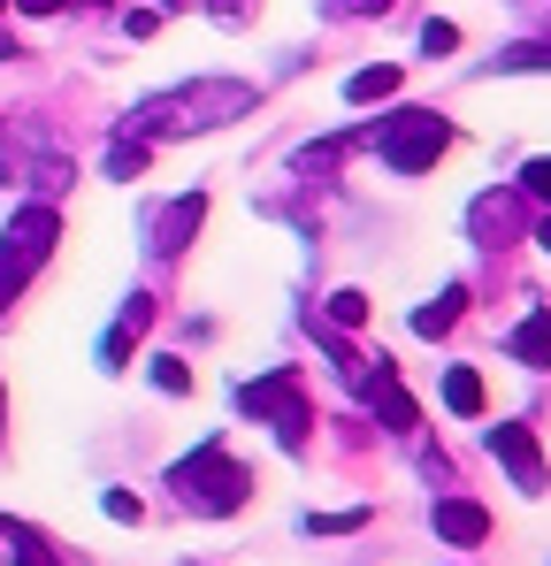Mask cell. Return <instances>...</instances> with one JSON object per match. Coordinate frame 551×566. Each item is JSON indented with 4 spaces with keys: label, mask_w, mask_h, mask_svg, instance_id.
Masks as SVG:
<instances>
[{
    "label": "cell",
    "mask_w": 551,
    "mask_h": 566,
    "mask_svg": "<svg viewBox=\"0 0 551 566\" xmlns=\"http://www.w3.org/2000/svg\"><path fill=\"white\" fill-rule=\"evenodd\" d=\"M169 8H191V0H162V15H169Z\"/></svg>",
    "instance_id": "cell-29"
},
{
    "label": "cell",
    "mask_w": 551,
    "mask_h": 566,
    "mask_svg": "<svg viewBox=\"0 0 551 566\" xmlns=\"http://www.w3.org/2000/svg\"><path fill=\"white\" fill-rule=\"evenodd\" d=\"M429 521H437V536H445V544H482V536H490V513H482L475 497H437V513H429Z\"/></svg>",
    "instance_id": "cell-10"
},
{
    "label": "cell",
    "mask_w": 551,
    "mask_h": 566,
    "mask_svg": "<svg viewBox=\"0 0 551 566\" xmlns=\"http://www.w3.org/2000/svg\"><path fill=\"white\" fill-rule=\"evenodd\" d=\"M238 115H253V85H238V77H199V85H177V93H154L131 107V138H191V130H222V123H238Z\"/></svg>",
    "instance_id": "cell-1"
},
{
    "label": "cell",
    "mask_w": 551,
    "mask_h": 566,
    "mask_svg": "<svg viewBox=\"0 0 551 566\" xmlns=\"http://www.w3.org/2000/svg\"><path fill=\"white\" fill-rule=\"evenodd\" d=\"M0 8H8V0H0Z\"/></svg>",
    "instance_id": "cell-30"
},
{
    "label": "cell",
    "mask_w": 551,
    "mask_h": 566,
    "mask_svg": "<svg viewBox=\"0 0 551 566\" xmlns=\"http://www.w3.org/2000/svg\"><path fill=\"white\" fill-rule=\"evenodd\" d=\"M154 390L184 398V390H191V368H184V360H154Z\"/></svg>",
    "instance_id": "cell-20"
},
{
    "label": "cell",
    "mask_w": 551,
    "mask_h": 566,
    "mask_svg": "<svg viewBox=\"0 0 551 566\" xmlns=\"http://www.w3.org/2000/svg\"><path fill=\"white\" fill-rule=\"evenodd\" d=\"M322 8H330V15H383L391 0H322Z\"/></svg>",
    "instance_id": "cell-24"
},
{
    "label": "cell",
    "mask_w": 551,
    "mask_h": 566,
    "mask_svg": "<svg viewBox=\"0 0 551 566\" xmlns=\"http://www.w3.org/2000/svg\"><path fill=\"white\" fill-rule=\"evenodd\" d=\"M375 138V161L391 169V177H422V169H437V154L453 146V123L437 115V107H406V115H391L383 130H367Z\"/></svg>",
    "instance_id": "cell-3"
},
{
    "label": "cell",
    "mask_w": 551,
    "mask_h": 566,
    "mask_svg": "<svg viewBox=\"0 0 551 566\" xmlns=\"http://www.w3.org/2000/svg\"><path fill=\"white\" fill-rule=\"evenodd\" d=\"M330 322H337V329H361L367 322V291H330Z\"/></svg>",
    "instance_id": "cell-18"
},
{
    "label": "cell",
    "mask_w": 551,
    "mask_h": 566,
    "mask_svg": "<svg viewBox=\"0 0 551 566\" xmlns=\"http://www.w3.org/2000/svg\"><path fill=\"white\" fill-rule=\"evenodd\" d=\"M490 452L506 460L513 490H529V497L544 490V452H537V429H529V421H498V429H490Z\"/></svg>",
    "instance_id": "cell-6"
},
{
    "label": "cell",
    "mask_w": 551,
    "mask_h": 566,
    "mask_svg": "<svg viewBox=\"0 0 551 566\" xmlns=\"http://www.w3.org/2000/svg\"><path fill=\"white\" fill-rule=\"evenodd\" d=\"M0 566H54V552H46L31 528H8V521H0Z\"/></svg>",
    "instance_id": "cell-13"
},
{
    "label": "cell",
    "mask_w": 551,
    "mask_h": 566,
    "mask_svg": "<svg viewBox=\"0 0 551 566\" xmlns=\"http://www.w3.org/2000/svg\"><path fill=\"white\" fill-rule=\"evenodd\" d=\"M138 169H146V138H115V146H107V177H123V185H131Z\"/></svg>",
    "instance_id": "cell-17"
},
{
    "label": "cell",
    "mask_w": 551,
    "mask_h": 566,
    "mask_svg": "<svg viewBox=\"0 0 551 566\" xmlns=\"http://www.w3.org/2000/svg\"><path fill=\"white\" fill-rule=\"evenodd\" d=\"M537 245H544V253H551V214H544V222H537Z\"/></svg>",
    "instance_id": "cell-28"
},
{
    "label": "cell",
    "mask_w": 551,
    "mask_h": 566,
    "mask_svg": "<svg viewBox=\"0 0 551 566\" xmlns=\"http://www.w3.org/2000/svg\"><path fill=\"white\" fill-rule=\"evenodd\" d=\"M100 513H107V521H131V528H138V497H131V490H107V497H100Z\"/></svg>",
    "instance_id": "cell-23"
},
{
    "label": "cell",
    "mask_w": 551,
    "mask_h": 566,
    "mask_svg": "<svg viewBox=\"0 0 551 566\" xmlns=\"http://www.w3.org/2000/svg\"><path fill=\"white\" fill-rule=\"evenodd\" d=\"M445 406H453V413H482V376H475V368H453V376H445Z\"/></svg>",
    "instance_id": "cell-15"
},
{
    "label": "cell",
    "mask_w": 551,
    "mask_h": 566,
    "mask_svg": "<svg viewBox=\"0 0 551 566\" xmlns=\"http://www.w3.org/2000/svg\"><path fill=\"white\" fill-rule=\"evenodd\" d=\"M506 353H513L521 368H551V306H537V314L506 337Z\"/></svg>",
    "instance_id": "cell-11"
},
{
    "label": "cell",
    "mask_w": 551,
    "mask_h": 566,
    "mask_svg": "<svg viewBox=\"0 0 551 566\" xmlns=\"http://www.w3.org/2000/svg\"><path fill=\"white\" fill-rule=\"evenodd\" d=\"M459 306H467V291H459V283H445L429 306H414V337H445V329L459 322Z\"/></svg>",
    "instance_id": "cell-12"
},
{
    "label": "cell",
    "mask_w": 551,
    "mask_h": 566,
    "mask_svg": "<svg viewBox=\"0 0 551 566\" xmlns=\"http://www.w3.org/2000/svg\"><path fill=\"white\" fill-rule=\"evenodd\" d=\"M459 46V23H437V15H429V23H422V54H453Z\"/></svg>",
    "instance_id": "cell-21"
},
{
    "label": "cell",
    "mask_w": 551,
    "mask_h": 566,
    "mask_svg": "<svg viewBox=\"0 0 551 566\" xmlns=\"http://www.w3.org/2000/svg\"><path fill=\"white\" fill-rule=\"evenodd\" d=\"M15 8H23V15H54L62 0H15Z\"/></svg>",
    "instance_id": "cell-27"
},
{
    "label": "cell",
    "mask_w": 551,
    "mask_h": 566,
    "mask_svg": "<svg viewBox=\"0 0 551 566\" xmlns=\"http://www.w3.org/2000/svg\"><path fill=\"white\" fill-rule=\"evenodd\" d=\"M306 528H314V536H353V528H367V513H314Z\"/></svg>",
    "instance_id": "cell-19"
},
{
    "label": "cell",
    "mask_w": 551,
    "mask_h": 566,
    "mask_svg": "<svg viewBox=\"0 0 551 566\" xmlns=\"http://www.w3.org/2000/svg\"><path fill=\"white\" fill-rule=\"evenodd\" d=\"M162 31V8H131V39H154Z\"/></svg>",
    "instance_id": "cell-25"
},
{
    "label": "cell",
    "mask_w": 551,
    "mask_h": 566,
    "mask_svg": "<svg viewBox=\"0 0 551 566\" xmlns=\"http://www.w3.org/2000/svg\"><path fill=\"white\" fill-rule=\"evenodd\" d=\"M238 413H253V421H269L276 444L283 452H306V382H299V368H276V376L261 382H238Z\"/></svg>",
    "instance_id": "cell-5"
},
{
    "label": "cell",
    "mask_w": 551,
    "mask_h": 566,
    "mask_svg": "<svg viewBox=\"0 0 551 566\" xmlns=\"http://www.w3.org/2000/svg\"><path fill=\"white\" fill-rule=\"evenodd\" d=\"M498 70H506V77H521V70H551V39H521V46H506Z\"/></svg>",
    "instance_id": "cell-16"
},
{
    "label": "cell",
    "mask_w": 551,
    "mask_h": 566,
    "mask_svg": "<svg viewBox=\"0 0 551 566\" xmlns=\"http://www.w3.org/2000/svg\"><path fill=\"white\" fill-rule=\"evenodd\" d=\"M521 191H529V199H544V207H551V154H544V161H529V169H521Z\"/></svg>",
    "instance_id": "cell-22"
},
{
    "label": "cell",
    "mask_w": 551,
    "mask_h": 566,
    "mask_svg": "<svg viewBox=\"0 0 551 566\" xmlns=\"http://www.w3.org/2000/svg\"><path fill=\"white\" fill-rule=\"evenodd\" d=\"M521 230V199L513 191H482L475 199V245H513Z\"/></svg>",
    "instance_id": "cell-9"
},
{
    "label": "cell",
    "mask_w": 551,
    "mask_h": 566,
    "mask_svg": "<svg viewBox=\"0 0 551 566\" xmlns=\"http://www.w3.org/2000/svg\"><path fill=\"white\" fill-rule=\"evenodd\" d=\"M169 490H177L184 513L215 521V513H238V505L253 497V474L230 460V444H222V437H207L191 460H177V468H169Z\"/></svg>",
    "instance_id": "cell-2"
},
{
    "label": "cell",
    "mask_w": 551,
    "mask_h": 566,
    "mask_svg": "<svg viewBox=\"0 0 551 566\" xmlns=\"http://www.w3.org/2000/svg\"><path fill=\"white\" fill-rule=\"evenodd\" d=\"M246 8H253V0H215V15H222V23H238Z\"/></svg>",
    "instance_id": "cell-26"
},
{
    "label": "cell",
    "mask_w": 551,
    "mask_h": 566,
    "mask_svg": "<svg viewBox=\"0 0 551 566\" xmlns=\"http://www.w3.org/2000/svg\"><path fill=\"white\" fill-rule=\"evenodd\" d=\"M199 214H207V199L199 191H184V199H169V207H154V222H146V245L169 261V253H184V238L199 230Z\"/></svg>",
    "instance_id": "cell-8"
},
{
    "label": "cell",
    "mask_w": 551,
    "mask_h": 566,
    "mask_svg": "<svg viewBox=\"0 0 551 566\" xmlns=\"http://www.w3.org/2000/svg\"><path fill=\"white\" fill-rule=\"evenodd\" d=\"M54 238H62V214H54V207H23V214L8 222V238H0V314L23 298V283L54 261Z\"/></svg>",
    "instance_id": "cell-4"
},
{
    "label": "cell",
    "mask_w": 551,
    "mask_h": 566,
    "mask_svg": "<svg viewBox=\"0 0 551 566\" xmlns=\"http://www.w3.org/2000/svg\"><path fill=\"white\" fill-rule=\"evenodd\" d=\"M391 93H398V70H391V62H375V70H353V77H345V99H353V107L391 99Z\"/></svg>",
    "instance_id": "cell-14"
},
{
    "label": "cell",
    "mask_w": 551,
    "mask_h": 566,
    "mask_svg": "<svg viewBox=\"0 0 551 566\" xmlns=\"http://www.w3.org/2000/svg\"><path fill=\"white\" fill-rule=\"evenodd\" d=\"M146 322H154V298H146V291H131V306H123V314H115V329L100 337V368H107V376H123V368H131V345L146 337Z\"/></svg>",
    "instance_id": "cell-7"
}]
</instances>
